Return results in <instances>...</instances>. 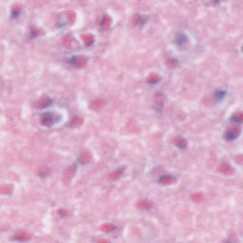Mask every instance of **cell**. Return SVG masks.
I'll return each mask as SVG.
<instances>
[{
  "mask_svg": "<svg viewBox=\"0 0 243 243\" xmlns=\"http://www.w3.org/2000/svg\"><path fill=\"white\" fill-rule=\"evenodd\" d=\"M115 229V226H113L112 224H105V225L102 226V230L104 232H106V233H109V232L113 231Z\"/></svg>",
  "mask_w": 243,
  "mask_h": 243,
  "instance_id": "16",
  "label": "cell"
},
{
  "mask_svg": "<svg viewBox=\"0 0 243 243\" xmlns=\"http://www.w3.org/2000/svg\"><path fill=\"white\" fill-rule=\"evenodd\" d=\"M239 133H240V130H239L238 127H229L227 128L225 132V138L228 140H233L237 138Z\"/></svg>",
  "mask_w": 243,
  "mask_h": 243,
  "instance_id": "1",
  "label": "cell"
},
{
  "mask_svg": "<svg viewBox=\"0 0 243 243\" xmlns=\"http://www.w3.org/2000/svg\"><path fill=\"white\" fill-rule=\"evenodd\" d=\"M219 171L220 172H222L223 174H226V175H231V174L234 173V169L232 168L229 164H227V163H223V164L220 166Z\"/></svg>",
  "mask_w": 243,
  "mask_h": 243,
  "instance_id": "8",
  "label": "cell"
},
{
  "mask_svg": "<svg viewBox=\"0 0 243 243\" xmlns=\"http://www.w3.org/2000/svg\"><path fill=\"white\" fill-rule=\"evenodd\" d=\"M159 81V77L157 74H151V75H149V77H148V82L149 83L156 84Z\"/></svg>",
  "mask_w": 243,
  "mask_h": 243,
  "instance_id": "15",
  "label": "cell"
},
{
  "mask_svg": "<svg viewBox=\"0 0 243 243\" xmlns=\"http://www.w3.org/2000/svg\"><path fill=\"white\" fill-rule=\"evenodd\" d=\"M100 25L103 29H107L110 27V25H111V18H110L107 14H105V16L102 18Z\"/></svg>",
  "mask_w": 243,
  "mask_h": 243,
  "instance_id": "6",
  "label": "cell"
},
{
  "mask_svg": "<svg viewBox=\"0 0 243 243\" xmlns=\"http://www.w3.org/2000/svg\"><path fill=\"white\" fill-rule=\"evenodd\" d=\"M193 199H195V200H197V201H199V199H202V196H201L200 194H197V195L193 196Z\"/></svg>",
  "mask_w": 243,
  "mask_h": 243,
  "instance_id": "22",
  "label": "cell"
},
{
  "mask_svg": "<svg viewBox=\"0 0 243 243\" xmlns=\"http://www.w3.org/2000/svg\"><path fill=\"white\" fill-rule=\"evenodd\" d=\"M30 237H32V235L29 234L28 232H26V231H19L14 235V239H16V240H19V241L29 240Z\"/></svg>",
  "mask_w": 243,
  "mask_h": 243,
  "instance_id": "4",
  "label": "cell"
},
{
  "mask_svg": "<svg viewBox=\"0 0 243 243\" xmlns=\"http://www.w3.org/2000/svg\"><path fill=\"white\" fill-rule=\"evenodd\" d=\"M51 104V99H49L48 97H47V96H44L37 102L36 106L37 107H39V108H43V107H47V106Z\"/></svg>",
  "mask_w": 243,
  "mask_h": 243,
  "instance_id": "5",
  "label": "cell"
},
{
  "mask_svg": "<svg viewBox=\"0 0 243 243\" xmlns=\"http://www.w3.org/2000/svg\"><path fill=\"white\" fill-rule=\"evenodd\" d=\"M102 105H103V102L102 101H99V100H96V101H93L92 103H91L90 107L93 108V109H99Z\"/></svg>",
  "mask_w": 243,
  "mask_h": 243,
  "instance_id": "14",
  "label": "cell"
},
{
  "mask_svg": "<svg viewBox=\"0 0 243 243\" xmlns=\"http://www.w3.org/2000/svg\"><path fill=\"white\" fill-rule=\"evenodd\" d=\"M54 122V117L51 113H44L41 116V124L45 126H51Z\"/></svg>",
  "mask_w": 243,
  "mask_h": 243,
  "instance_id": "3",
  "label": "cell"
},
{
  "mask_svg": "<svg viewBox=\"0 0 243 243\" xmlns=\"http://www.w3.org/2000/svg\"><path fill=\"white\" fill-rule=\"evenodd\" d=\"M82 39H83V42L85 43L86 46H90L91 44L93 43L94 37L92 35H90V34H85V35H83Z\"/></svg>",
  "mask_w": 243,
  "mask_h": 243,
  "instance_id": "12",
  "label": "cell"
},
{
  "mask_svg": "<svg viewBox=\"0 0 243 243\" xmlns=\"http://www.w3.org/2000/svg\"><path fill=\"white\" fill-rule=\"evenodd\" d=\"M121 175H122V170L121 169H118V170L115 171V172H113V173L110 174V178H111L112 180H117V178H119Z\"/></svg>",
  "mask_w": 243,
  "mask_h": 243,
  "instance_id": "18",
  "label": "cell"
},
{
  "mask_svg": "<svg viewBox=\"0 0 243 243\" xmlns=\"http://www.w3.org/2000/svg\"><path fill=\"white\" fill-rule=\"evenodd\" d=\"M79 159H80V162H81L82 163H86V162H90V159H91V155L89 154V152L85 151V152H83V153L81 154V156H80Z\"/></svg>",
  "mask_w": 243,
  "mask_h": 243,
  "instance_id": "10",
  "label": "cell"
},
{
  "mask_svg": "<svg viewBox=\"0 0 243 243\" xmlns=\"http://www.w3.org/2000/svg\"><path fill=\"white\" fill-rule=\"evenodd\" d=\"M11 187L10 186H8V185H5V186H2L1 187V193L2 194H9L11 193Z\"/></svg>",
  "mask_w": 243,
  "mask_h": 243,
  "instance_id": "20",
  "label": "cell"
},
{
  "mask_svg": "<svg viewBox=\"0 0 243 243\" xmlns=\"http://www.w3.org/2000/svg\"><path fill=\"white\" fill-rule=\"evenodd\" d=\"M74 173H75V169L74 168H68V169H67L66 172L64 173V180H66L67 182H68L71 180V178L73 177Z\"/></svg>",
  "mask_w": 243,
  "mask_h": 243,
  "instance_id": "9",
  "label": "cell"
},
{
  "mask_svg": "<svg viewBox=\"0 0 243 243\" xmlns=\"http://www.w3.org/2000/svg\"><path fill=\"white\" fill-rule=\"evenodd\" d=\"M232 120L237 122V123H241V122H242V113L241 112L235 113V115L232 117Z\"/></svg>",
  "mask_w": 243,
  "mask_h": 243,
  "instance_id": "17",
  "label": "cell"
},
{
  "mask_svg": "<svg viewBox=\"0 0 243 243\" xmlns=\"http://www.w3.org/2000/svg\"><path fill=\"white\" fill-rule=\"evenodd\" d=\"M82 123H83V121H82L81 119H80V118H78V117H77V118H74V119L71 121V124L74 125V126H77V125H80Z\"/></svg>",
  "mask_w": 243,
  "mask_h": 243,
  "instance_id": "19",
  "label": "cell"
},
{
  "mask_svg": "<svg viewBox=\"0 0 243 243\" xmlns=\"http://www.w3.org/2000/svg\"><path fill=\"white\" fill-rule=\"evenodd\" d=\"M174 143L180 148H184L186 146V144H187L186 140L183 138H181V137H177V138L174 140Z\"/></svg>",
  "mask_w": 243,
  "mask_h": 243,
  "instance_id": "11",
  "label": "cell"
},
{
  "mask_svg": "<svg viewBox=\"0 0 243 243\" xmlns=\"http://www.w3.org/2000/svg\"><path fill=\"white\" fill-rule=\"evenodd\" d=\"M159 181L161 182L162 184H164V185H167V184H172L174 183L175 181H176V178H174L173 176H162L161 178L159 180Z\"/></svg>",
  "mask_w": 243,
  "mask_h": 243,
  "instance_id": "7",
  "label": "cell"
},
{
  "mask_svg": "<svg viewBox=\"0 0 243 243\" xmlns=\"http://www.w3.org/2000/svg\"><path fill=\"white\" fill-rule=\"evenodd\" d=\"M71 63L74 67H78V68H82L86 65L87 59L85 56H76V57H73V58H72Z\"/></svg>",
  "mask_w": 243,
  "mask_h": 243,
  "instance_id": "2",
  "label": "cell"
},
{
  "mask_svg": "<svg viewBox=\"0 0 243 243\" xmlns=\"http://www.w3.org/2000/svg\"><path fill=\"white\" fill-rule=\"evenodd\" d=\"M72 41H73V39H72V37L67 36V37H65V39H64V44L68 47V46H70V44H71Z\"/></svg>",
  "mask_w": 243,
  "mask_h": 243,
  "instance_id": "21",
  "label": "cell"
},
{
  "mask_svg": "<svg viewBox=\"0 0 243 243\" xmlns=\"http://www.w3.org/2000/svg\"><path fill=\"white\" fill-rule=\"evenodd\" d=\"M138 207L140 208H142V209H148V208H150L151 207V203L148 201L147 199H142V200H140L139 202H138Z\"/></svg>",
  "mask_w": 243,
  "mask_h": 243,
  "instance_id": "13",
  "label": "cell"
}]
</instances>
